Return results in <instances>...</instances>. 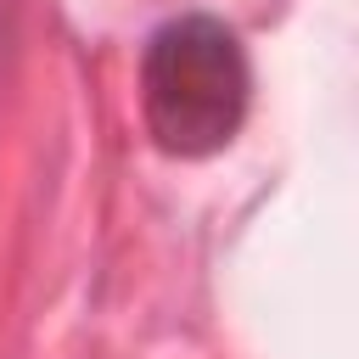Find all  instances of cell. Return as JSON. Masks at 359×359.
Here are the masks:
<instances>
[{"label":"cell","instance_id":"obj_1","mask_svg":"<svg viewBox=\"0 0 359 359\" xmlns=\"http://www.w3.org/2000/svg\"><path fill=\"white\" fill-rule=\"evenodd\" d=\"M252 101V67L230 22L208 11L168 17L140 56V118L163 157H213L236 140Z\"/></svg>","mask_w":359,"mask_h":359}]
</instances>
